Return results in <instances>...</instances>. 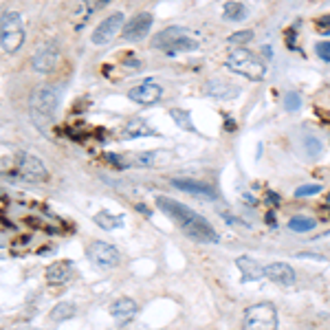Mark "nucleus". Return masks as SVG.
<instances>
[{
	"instance_id": "obj_1",
	"label": "nucleus",
	"mask_w": 330,
	"mask_h": 330,
	"mask_svg": "<svg viewBox=\"0 0 330 330\" xmlns=\"http://www.w3.org/2000/svg\"><path fill=\"white\" fill-rule=\"evenodd\" d=\"M156 207L163 211L165 216L172 218V222L183 231L187 238L196 242H218V234L211 224L205 220L201 214H196L194 209H189L187 205H181L172 198L158 196L156 198Z\"/></svg>"
},
{
	"instance_id": "obj_2",
	"label": "nucleus",
	"mask_w": 330,
	"mask_h": 330,
	"mask_svg": "<svg viewBox=\"0 0 330 330\" xmlns=\"http://www.w3.org/2000/svg\"><path fill=\"white\" fill-rule=\"evenodd\" d=\"M57 106H59V95H57L55 86H51V84L38 86V88L31 92V99H29L31 121L36 123L40 130H46L53 123V119H55Z\"/></svg>"
},
{
	"instance_id": "obj_3",
	"label": "nucleus",
	"mask_w": 330,
	"mask_h": 330,
	"mask_svg": "<svg viewBox=\"0 0 330 330\" xmlns=\"http://www.w3.org/2000/svg\"><path fill=\"white\" fill-rule=\"evenodd\" d=\"M224 66H227L231 73L247 77L251 82H262L264 75H267V62H264L257 53L244 49V46L231 49L229 55L224 57Z\"/></svg>"
},
{
	"instance_id": "obj_4",
	"label": "nucleus",
	"mask_w": 330,
	"mask_h": 330,
	"mask_svg": "<svg viewBox=\"0 0 330 330\" xmlns=\"http://www.w3.org/2000/svg\"><path fill=\"white\" fill-rule=\"evenodd\" d=\"M154 49H161L165 53H187V51H196L198 42L191 38V33L183 26H168V29L158 31L154 40H152Z\"/></svg>"
},
{
	"instance_id": "obj_5",
	"label": "nucleus",
	"mask_w": 330,
	"mask_h": 330,
	"mask_svg": "<svg viewBox=\"0 0 330 330\" xmlns=\"http://www.w3.org/2000/svg\"><path fill=\"white\" fill-rule=\"evenodd\" d=\"M24 22H22V16L18 11H5L0 16V46L7 51V53H16L22 49L24 44Z\"/></svg>"
},
{
	"instance_id": "obj_6",
	"label": "nucleus",
	"mask_w": 330,
	"mask_h": 330,
	"mask_svg": "<svg viewBox=\"0 0 330 330\" xmlns=\"http://www.w3.org/2000/svg\"><path fill=\"white\" fill-rule=\"evenodd\" d=\"M280 317L271 302H260L242 313V330H277Z\"/></svg>"
},
{
	"instance_id": "obj_7",
	"label": "nucleus",
	"mask_w": 330,
	"mask_h": 330,
	"mask_svg": "<svg viewBox=\"0 0 330 330\" xmlns=\"http://www.w3.org/2000/svg\"><path fill=\"white\" fill-rule=\"evenodd\" d=\"M123 24H125V18H123L121 11H119V13H110V16L104 18L102 24H97V29L92 31V36H90L92 44H95V46L110 44L112 40L119 36V31H123Z\"/></svg>"
},
{
	"instance_id": "obj_8",
	"label": "nucleus",
	"mask_w": 330,
	"mask_h": 330,
	"mask_svg": "<svg viewBox=\"0 0 330 330\" xmlns=\"http://www.w3.org/2000/svg\"><path fill=\"white\" fill-rule=\"evenodd\" d=\"M57 59H59V44L55 40H46V42L33 53L31 66H33V71H38V73H51L57 66Z\"/></svg>"
},
{
	"instance_id": "obj_9",
	"label": "nucleus",
	"mask_w": 330,
	"mask_h": 330,
	"mask_svg": "<svg viewBox=\"0 0 330 330\" xmlns=\"http://www.w3.org/2000/svg\"><path fill=\"white\" fill-rule=\"evenodd\" d=\"M152 24H154V16H152L150 11H139L123 24L121 36L128 40V42H139V40H143L150 33Z\"/></svg>"
},
{
	"instance_id": "obj_10",
	"label": "nucleus",
	"mask_w": 330,
	"mask_h": 330,
	"mask_svg": "<svg viewBox=\"0 0 330 330\" xmlns=\"http://www.w3.org/2000/svg\"><path fill=\"white\" fill-rule=\"evenodd\" d=\"M88 260L99 269H115L119 264V251L108 242L95 240L88 247Z\"/></svg>"
},
{
	"instance_id": "obj_11",
	"label": "nucleus",
	"mask_w": 330,
	"mask_h": 330,
	"mask_svg": "<svg viewBox=\"0 0 330 330\" xmlns=\"http://www.w3.org/2000/svg\"><path fill=\"white\" fill-rule=\"evenodd\" d=\"M128 97L132 99V102L141 104V106H152V104L161 102L163 88L156 82H152V79H145V82L132 86V88L128 90Z\"/></svg>"
},
{
	"instance_id": "obj_12",
	"label": "nucleus",
	"mask_w": 330,
	"mask_h": 330,
	"mask_svg": "<svg viewBox=\"0 0 330 330\" xmlns=\"http://www.w3.org/2000/svg\"><path fill=\"white\" fill-rule=\"evenodd\" d=\"M172 185L176 189L185 191V194H191L196 198H207V201H214L216 198V189L211 187L209 183L196 181V178H172Z\"/></svg>"
},
{
	"instance_id": "obj_13",
	"label": "nucleus",
	"mask_w": 330,
	"mask_h": 330,
	"mask_svg": "<svg viewBox=\"0 0 330 330\" xmlns=\"http://www.w3.org/2000/svg\"><path fill=\"white\" fill-rule=\"evenodd\" d=\"M137 313H139V306H137L135 300H130V297H119V300H115L110 306V315L119 326L130 323L137 317Z\"/></svg>"
},
{
	"instance_id": "obj_14",
	"label": "nucleus",
	"mask_w": 330,
	"mask_h": 330,
	"mask_svg": "<svg viewBox=\"0 0 330 330\" xmlns=\"http://www.w3.org/2000/svg\"><path fill=\"white\" fill-rule=\"evenodd\" d=\"M264 277H269L271 282L280 284V286H293L295 284V271L286 262H271L269 267H264Z\"/></svg>"
},
{
	"instance_id": "obj_15",
	"label": "nucleus",
	"mask_w": 330,
	"mask_h": 330,
	"mask_svg": "<svg viewBox=\"0 0 330 330\" xmlns=\"http://www.w3.org/2000/svg\"><path fill=\"white\" fill-rule=\"evenodd\" d=\"M20 172H22V176L26 178H31V181H46L49 178V172H46L44 168V163L40 161L38 156H33V154H20Z\"/></svg>"
},
{
	"instance_id": "obj_16",
	"label": "nucleus",
	"mask_w": 330,
	"mask_h": 330,
	"mask_svg": "<svg viewBox=\"0 0 330 330\" xmlns=\"http://www.w3.org/2000/svg\"><path fill=\"white\" fill-rule=\"evenodd\" d=\"M236 267L240 269V280H242V284L260 282L262 277H264V267L257 260H253L251 255H240L236 260Z\"/></svg>"
},
{
	"instance_id": "obj_17",
	"label": "nucleus",
	"mask_w": 330,
	"mask_h": 330,
	"mask_svg": "<svg viewBox=\"0 0 330 330\" xmlns=\"http://www.w3.org/2000/svg\"><path fill=\"white\" fill-rule=\"evenodd\" d=\"M71 277H73V262L69 260H57L46 269V282L53 284V286L69 282Z\"/></svg>"
},
{
	"instance_id": "obj_18",
	"label": "nucleus",
	"mask_w": 330,
	"mask_h": 330,
	"mask_svg": "<svg viewBox=\"0 0 330 330\" xmlns=\"http://www.w3.org/2000/svg\"><path fill=\"white\" fill-rule=\"evenodd\" d=\"M238 92H240L238 86L229 84V82H222V79H211L207 84V95L218 97V99H234Z\"/></svg>"
},
{
	"instance_id": "obj_19",
	"label": "nucleus",
	"mask_w": 330,
	"mask_h": 330,
	"mask_svg": "<svg viewBox=\"0 0 330 330\" xmlns=\"http://www.w3.org/2000/svg\"><path fill=\"white\" fill-rule=\"evenodd\" d=\"M247 16H249L247 5L236 3V0H229V3H224V7H222V18L229 20V22H242Z\"/></svg>"
},
{
	"instance_id": "obj_20",
	"label": "nucleus",
	"mask_w": 330,
	"mask_h": 330,
	"mask_svg": "<svg viewBox=\"0 0 330 330\" xmlns=\"http://www.w3.org/2000/svg\"><path fill=\"white\" fill-rule=\"evenodd\" d=\"M95 224H99L102 229H106V231H112V229H119L123 224V220H121V216H115V214H110V211H106V209H102L99 214H95Z\"/></svg>"
},
{
	"instance_id": "obj_21",
	"label": "nucleus",
	"mask_w": 330,
	"mask_h": 330,
	"mask_svg": "<svg viewBox=\"0 0 330 330\" xmlns=\"http://www.w3.org/2000/svg\"><path fill=\"white\" fill-rule=\"evenodd\" d=\"M71 317H75V306H73V304H69V302L55 304V306L51 308V313H49V319L55 321V323L66 321V319H71Z\"/></svg>"
},
{
	"instance_id": "obj_22",
	"label": "nucleus",
	"mask_w": 330,
	"mask_h": 330,
	"mask_svg": "<svg viewBox=\"0 0 330 330\" xmlns=\"http://www.w3.org/2000/svg\"><path fill=\"white\" fill-rule=\"evenodd\" d=\"M170 117H172V121H174L181 130H185V132H198L196 125H194V121H191V115H189L187 110L172 108V110H170Z\"/></svg>"
},
{
	"instance_id": "obj_23",
	"label": "nucleus",
	"mask_w": 330,
	"mask_h": 330,
	"mask_svg": "<svg viewBox=\"0 0 330 330\" xmlns=\"http://www.w3.org/2000/svg\"><path fill=\"white\" fill-rule=\"evenodd\" d=\"M156 152H139L128 158V165L132 168H156Z\"/></svg>"
},
{
	"instance_id": "obj_24",
	"label": "nucleus",
	"mask_w": 330,
	"mask_h": 330,
	"mask_svg": "<svg viewBox=\"0 0 330 330\" xmlns=\"http://www.w3.org/2000/svg\"><path fill=\"white\" fill-rule=\"evenodd\" d=\"M112 0H82V5H79V11H77V16L82 18V20H88L92 13L99 11V9H104L106 5H110Z\"/></svg>"
},
{
	"instance_id": "obj_25",
	"label": "nucleus",
	"mask_w": 330,
	"mask_h": 330,
	"mask_svg": "<svg viewBox=\"0 0 330 330\" xmlns=\"http://www.w3.org/2000/svg\"><path fill=\"white\" fill-rule=\"evenodd\" d=\"M288 229L297 231V234H306V231L315 229V220L313 218H306V216H293L288 220Z\"/></svg>"
},
{
	"instance_id": "obj_26",
	"label": "nucleus",
	"mask_w": 330,
	"mask_h": 330,
	"mask_svg": "<svg viewBox=\"0 0 330 330\" xmlns=\"http://www.w3.org/2000/svg\"><path fill=\"white\" fill-rule=\"evenodd\" d=\"M128 132H125V137H152V135H156V130H152L148 123H143V121H132L128 128H125Z\"/></svg>"
},
{
	"instance_id": "obj_27",
	"label": "nucleus",
	"mask_w": 330,
	"mask_h": 330,
	"mask_svg": "<svg viewBox=\"0 0 330 330\" xmlns=\"http://www.w3.org/2000/svg\"><path fill=\"white\" fill-rule=\"evenodd\" d=\"M253 40V31L251 29H242V31H236V33H231V36L227 38V42L231 46H242V44H247Z\"/></svg>"
},
{
	"instance_id": "obj_28",
	"label": "nucleus",
	"mask_w": 330,
	"mask_h": 330,
	"mask_svg": "<svg viewBox=\"0 0 330 330\" xmlns=\"http://www.w3.org/2000/svg\"><path fill=\"white\" fill-rule=\"evenodd\" d=\"M321 191V185L319 183H306V185H300L295 189V196L297 198H306V196H317Z\"/></svg>"
},
{
	"instance_id": "obj_29",
	"label": "nucleus",
	"mask_w": 330,
	"mask_h": 330,
	"mask_svg": "<svg viewBox=\"0 0 330 330\" xmlns=\"http://www.w3.org/2000/svg\"><path fill=\"white\" fill-rule=\"evenodd\" d=\"M300 106H302V97L297 95V92H288V95L284 97V108H286L288 112L300 110Z\"/></svg>"
},
{
	"instance_id": "obj_30",
	"label": "nucleus",
	"mask_w": 330,
	"mask_h": 330,
	"mask_svg": "<svg viewBox=\"0 0 330 330\" xmlns=\"http://www.w3.org/2000/svg\"><path fill=\"white\" fill-rule=\"evenodd\" d=\"M306 152H308V156H319L321 154V141L319 139H315V137H306Z\"/></svg>"
},
{
	"instance_id": "obj_31",
	"label": "nucleus",
	"mask_w": 330,
	"mask_h": 330,
	"mask_svg": "<svg viewBox=\"0 0 330 330\" xmlns=\"http://www.w3.org/2000/svg\"><path fill=\"white\" fill-rule=\"evenodd\" d=\"M317 33H319V36H326V38H330V13L328 16H321L319 20H317Z\"/></svg>"
},
{
	"instance_id": "obj_32",
	"label": "nucleus",
	"mask_w": 330,
	"mask_h": 330,
	"mask_svg": "<svg viewBox=\"0 0 330 330\" xmlns=\"http://www.w3.org/2000/svg\"><path fill=\"white\" fill-rule=\"evenodd\" d=\"M317 55H319L323 62H330V42H319L317 44Z\"/></svg>"
},
{
	"instance_id": "obj_33",
	"label": "nucleus",
	"mask_w": 330,
	"mask_h": 330,
	"mask_svg": "<svg viewBox=\"0 0 330 330\" xmlns=\"http://www.w3.org/2000/svg\"><path fill=\"white\" fill-rule=\"evenodd\" d=\"M267 203L271 207H275V205H280V196H277L275 191H267Z\"/></svg>"
},
{
	"instance_id": "obj_34",
	"label": "nucleus",
	"mask_w": 330,
	"mask_h": 330,
	"mask_svg": "<svg viewBox=\"0 0 330 330\" xmlns=\"http://www.w3.org/2000/svg\"><path fill=\"white\" fill-rule=\"evenodd\" d=\"M267 222L271 224V227H273V224H275V216H273V214H269V216H267Z\"/></svg>"
},
{
	"instance_id": "obj_35",
	"label": "nucleus",
	"mask_w": 330,
	"mask_h": 330,
	"mask_svg": "<svg viewBox=\"0 0 330 330\" xmlns=\"http://www.w3.org/2000/svg\"><path fill=\"white\" fill-rule=\"evenodd\" d=\"M227 128H229V132H234V130H236V123L231 121V119H227Z\"/></svg>"
},
{
	"instance_id": "obj_36",
	"label": "nucleus",
	"mask_w": 330,
	"mask_h": 330,
	"mask_svg": "<svg viewBox=\"0 0 330 330\" xmlns=\"http://www.w3.org/2000/svg\"><path fill=\"white\" fill-rule=\"evenodd\" d=\"M328 207H330V194H328Z\"/></svg>"
}]
</instances>
